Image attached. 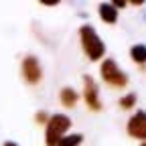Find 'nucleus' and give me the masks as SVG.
Listing matches in <instances>:
<instances>
[{"instance_id":"nucleus-1","label":"nucleus","mask_w":146,"mask_h":146,"mask_svg":"<svg viewBox=\"0 0 146 146\" xmlns=\"http://www.w3.org/2000/svg\"><path fill=\"white\" fill-rule=\"evenodd\" d=\"M79 41H81V47H83L85 55L89 57V61H98V59L104 57L106 45H104V41L98 36V33H96L94 27L83 25L79 29Z\"/></svg>"},{"instance_id":"nucleus-2","label":"nucleus","mask_w":146,"mask_h":146,"mask_svg":"<svg viewBox=\"0 0 146 146\" xmlns=\"http://www.w3.org/2000/svg\"><path fill=\"white\" fill-rule=\"evenodd\" d=\"M45 126H47V134H45L47 146H57V142L63 136H67V130L71 128V118L65 114H55V116H49Z\"/></svg>"},{"instance_id":"nucleus-3","label":"nucleus","mask_w":146,"mask_h":146,"mask_svg":"<svg viewBox=\"0 0 146 146\" xmlns=\"http://www.w3.org/2000/svg\"><path fill=\"white\" fill-rule=\"evenodd\" d=\"M100 73H102V79L110 85V87H126L128 85V75L116 65L114 59H104L102 67H100Z\"/></svg>"},{"instance_id":"nucleus-4","label":"nucleus","mask_w":146,"mask_h":146,"mask_svg":"<svg viewBox=\"0 0 146 146\" xmlns=\"http://www.w3.org/2000/svg\"><path fill=\"white\" fill-rule=\"evenodd\" d=\"M83 100H85V104H87L89 110H94V112H100V110H102L98 85H96V81L91 79L89 75L83 77Z\"/></svg>"},{"instance_id":"nucleus-5","label":"nucleus","mask_w":146,"mask_h":146,"mask_svg":"<svg viewBox=\"0 0 146 146\" xmlns=\"http://www.w3.org/2000/svg\"><path fill=\"white\" fill-rule=\"evenodd\" d=\"M21 69H23V77H25V81H27V83H31V85L39 83V81H41V77H43L41 65H39V61H36V57H33V55H29V57H25V59H23Z\"/></svg>"},{"instance_id":"nucleus-6","label":"nucleus","mask_w":146,"mask_h":146,"mask_svg":"<svg viewBox=\"0 0 146 146\" xmlns=\"http://www.w3.org/2000/svg\"><path fill=\"white\" fill-rule=\"evenodd\" d=\"M128 136H132L136 140H146V112H136L130 120H128Z\"/></svg>"},{"instance_id":"nucleus-7","label":"nucleus","mask_w":146,"mask_h":146,"mask_svg":"<svg viewBox=\"0 0 146 146\" xmlns=\"http://www.w3.org/2000/svg\"><path fill=\"white\" fill-rule=\"evenodd\" d=\"M59 100H61V104H63L65 108H75L79 96H77V91L73 89V87H63V89L59 91Z\"/></svg>"},{"instance_id":"nucleus-8","label":"nucleus","mask_w":146,"mask_h":146,"mask_svg":"<svg viewBox=\"0 0 146 146\" xmlns=\"http://www.w3.org/2000/svg\"><path fill=\"white\" fill-rule=\"evenodd\" d=\"M100 16H102L104 23L114 25L118 21V10L112 6V2H106V4H100Z\"/></svg>"},{"instance_id":"nucleus-9","label":"nucleus","mask_w":146,"mask_h":146,"mask_svg":"<svg viewBox=\"0 0 146 146\" xmlns=\"http://www.w3.org/2000/svg\"><path fill=\"white\" fill-rule=\"evenodd\" d=\"M130 57H132L134 63L144 65V63H146V47H144V45H134V47L130 49Z\"/></svg>"},{"instance_id":"nucleus-10","label":"nucleus","mask_w":146,"mask_h":146,"mask_svg":"<svg viewBox=\"0 0 146 146\" xmlns=\"http://www.w3.org/2000/svg\"><path fill=\"white\" fill-rule=\"evenodd\" d=\"M81 142H83V136L81 134H67V136H63L57 142V146H79Z\"/></svg>"},{"instance_id":"nucleus-11","label":"nucleus","mask_w":146,"mask_h":146,"mask_svg":"<svg viewBox=\"0 0 146 146\" xmlns=\"http://www.w3.org/2000/svg\"><path fill=\"white\" fill-rule=\"evenodd\" d=\"M134 106H136V94H128V96H124L120 100V108L122 110H130Z\"/></svg>"},{"instance_id":"nucleus-12","label":"nucleus","mask_w":146,"mask_h":146,"mask_svg":"<svg viewBox=\"0 0 146 146\" xmlns=\"http://www.w3.org/2000/svg\"><path fill=\"white\" fill-rule=\"evenodd\" d=\"M35 120H36V122H39V124H47V120H49V116H47L45 112H39V114H36V116H35Z\"/></svg>"},{"instance_id":"nucleus-13","label":"nucleus","mask_w":146,"mask_h":146,"mask_svg":"<svg viewBox=\"0 0 146 146\" xmlns=\"http://www.w3.org/2000/svg\"><path fill=\"white\" fill-rule=\"evenodd\" d=\"M4 146H18V144H14V142H4Z\"/></svg>"},{"instance_id":"nucleus-14","label":"nucleus","mask_w":146,"mask_h":146,"mask_svg":"<svg viewBox=\"0 0 146 146\" xmlns=\"http://www.w3.org/2000/svg\"><path fill=\"white\" fill-rule=\"evenodd\" d=\"M140 146H146V142H142V144H140Z\"/></svg>"}]
</instances>
